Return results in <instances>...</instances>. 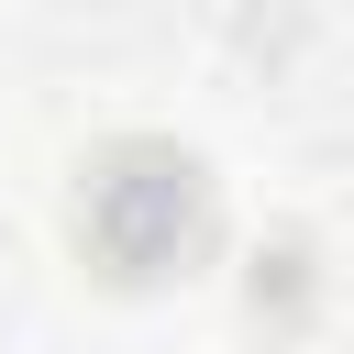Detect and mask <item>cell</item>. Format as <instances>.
Masks as SVG:
<instances>
[{
    "instance_id": "obj_1",
    "label": "cell",
    "mask_w": 354,
    "mask_h": 354,
    "mask_svg": "<svg viewBox=\"0 0 354 354\" xmlns=\"http://www.w3.org/2000/svg\"><path fill=\"white\" fill-rule=\"evenodd\" d=\"M210 232V177L177 144H111L100 177L77 188V243L111 277H166L177 254H199Z\"/></svg>"
}]
</instances>
